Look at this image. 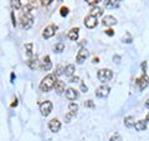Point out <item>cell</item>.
Wrapping results in <instances>:
<instances>
[{"label":"cell","instance_id":"b9f144b4","mask_svg":"<svg viewBox=\"0 0 149 141\" xmlns=\"http://www.w3.org/2000/svg\"><path fill=\"white\" fill-rule=\"evenodd\" d=\"M93 63H100V61H98V58H95V59H93Z\"/></svg>","mask_w":149,"mask_h":141},{"label":"cell","instance_id":"4316f807","mask_svg":"<svg viewBox=\"0 0 149 141\" xmlns=\"http://www.w3.org/2000/svg\"><path fill=\"white\" fill-rule=\"evenodd\" d=\"M60 14H61V16H67V15H68V8L62 6V8H61V11H60Z\"/></svg>","mask_w":149,"mask_h":141},{"label":"cell","instance_id":"6da1fadb","mask_svg":"<svg viewBox=\"0 0 149 141\" xmlns=\"http://www.w3.org/2000/svg\"><path fill=\"white\" fill-rule=\"evenodd\" d=\"M56 82H57V79H56L55 74H49L42 79V81L40 84V90L44 92L50 91L51 89H54L56 86Z\"/></svg>","mask_w":149,"mask_h":141},{"label":"cell","instance_id":"9c48e42d","mask_svg":"<svg viewBox=\"0 0 149 141\" xmlns=\"http://www.w3.org/2000/svg\"><path fill=\"white\" fill-rule=\"evenodd\" d=\"M137 84L139 85V89H141V90H144L149 84V78L147 76V74H143V76L137 79Z\"/></svg>","mask_w":149,"mask_h":141},{"label":"cell","instance_id":"d6a6232c","mask_svg":"<svg viewBox=\"0 0 149 141\" xmlns=\"http://www.w3.org/2000/svg\"><path fill=\"white\" fill-rule=\"evenodd\" d=\"M142 71H143V74L147 73V61H143L142 63Z\"/></svg>","mask_w":149,"mask_h":141},{"label":"cell","instance_id":"7c38bea8","mask_svg":"<svg viewBox=\"0 0 149 141\" xmlns=\"http://www.w3.org/2000/svg\"><path fill=\"white\" fill-rule=\"evenodd\" d=\"M116 23H117V20H116V18L112 16V15H107V16L103 18V20H102V24H103L104 26L116 25Z\"/></svg>","mask_w":149,"mask_h":141},{"label":"cell","instance_id":"e0dca14e","mask_svg":"<svg viewBox=\"0 0 149 141\" xmlns=\"http://www.w3.org/2000/svg\"><path fill=\"white\" fill-rule=\"evenodd\" d=\"M104 6L108 8V9H114V8H118V3L116 0H104Z\"/></svg>","mask_w":149,"mask_h":141},{"label":"cell","instance_id":"5b68a950","mask_svg":"<svg viewBox=\"0 0 149 141\" xmlns=\"http://www.w3.org/2000/svg\"><path fill=\"white\" fill-rule=\"evenodd\" d=\"M40 111L44 116L50 115V112L52 111V102L51 101H44L42 104L40 105Z\"/></svg>","mask_w":149,"mask_h":141},{"label":"cell","instance_id":"484cf974","mask_svg":"<svg viewBox=\"0 0 149 141\" xmlns=\"http://www.w3.org/2000/svg\"><path fill=\"white\" fill-rule=\"evenodd\" d=\"M122 41H123V43H127V44L132 43V36H130L129 32H127V34H125V37H124V36L122 37Z\"/></svg>","mask_w":149,"mask_h":141},{"label":"cell","instance_id":"4fadbf2b","mask_svg":"<svg viewBox=\"0 0 149 141\" xmlns=\"http://www.w3.org/2000/svg\"><path fill=\"white\" fill-rule=\"evenodd\" d=\"M78 31H80V29L78 27H72L71 30L68 31V34H67V37L71 41H76L78 39Z\"/></svg>","mask_w":149,"mask_h":141},{"label":"cell","instance_id":"d6986e66","mask_svg":"<svg viewBox=\"0 0 149 141\" xmlns=\"http://www.w3.org/2000/svg\"><path fill=\"white\" fill-rule=\"evenodd\" d=\"M124 125H125V128H132V126H134L136 125L134 124V117L133 116L124 117Z\"/></svg>","mask_w":149,"mask_h":141},{"label":"cell","instance_id":"d4e9b609","mask_svg":"<svg viewBox=\"0 0 149 141\" xmlns=\"http://www.w3.org/2000/svg\"><path fill=\"white\" fill-rule=\"evenodd\" d=\"M11 6L15 9V10H17V9L21 8V3L20 0H11Z\"/></svg>","mask_w":149,"mask_h":141},{"label":"cell","instance_id":"8d00e7d4","mask_svg":"<svg viewBox=\"0 0 149 141\" xmlns=\"http://www.w3.org/2000/svg\"><path fill=\"white\" fill-rule=\"evenodd\" d=\"M78 81V78L77 76H74V78H71L70 79V82H77Z\"/></svg>","mask_w":149,"mask_h":141},{"label":"cell","instance_id":"ac0fdd59","mask_svg":"<svg viewBox=\"0 0 149 141\" xmlns=\"http://www.w3.org/2000/svg\"><path fill=\"white\" fill-rule=\"evenodd\" d=\"M55 90L57 91V94H61L62 91H65V82L61 81V80H57L56 86H55Z\"/></svg>","mask_w":149,"mask_h":141},{"label":"cell","instance_id":"cb8c5ba5","mask_svg":"<svg viewBox=\"0 0 149 141\" xmlns=\"http://www.w3.org/2000/svg\"><path fill=\"white\" fill-rule=\"evenodd\" d=\"M63 50H65V44L61 43V41L55 45V51L56 53H61V51H63Z\"/></svg>","mask_w":149,"mask_h":141},{"label":"cell","instance_id":"7bdbcfd3","mask_svg":"<svg viewBox=\"0 0 149 141\" xmlns=\"http://www.w3.org/2000/svg\"><path fill=\"white\" fill-rule=\"evenodd\" d=\"M147 121H149V114L147 115Z\"/></svg>","mask_w":149,"mask_h":141},{"label":"cell","instance_id":"e575fe53","mask_svg":"<svg viewBox=\"0 0 149 141\" xmlns=\"http://www.w3.org/2000/svg\"><path fill=\"white\" fill-rule=\"evenodd\" d=\"M41 1H42V5H50L52 0H41Z\"/></svg>","mask_w":149,"mask_h":141},{"label":"cell","instance_id":"4dcf8cb0","mask_svg":"<svg viewBox=\"0 0 149 141\" xmlns=\"http://www.w3.org/2000/svg\"><path fill=\"white\" fill-rule=\"evenodd\" d=\"M85 1H87L90 5H96V4H98V3H101L102 0H85Z\"/></svg>","mask_w":149,"mask_h":141},{"label":"cell","instance_id":"30bf717a","mask_svg":"<svg viewBox=\"0 0 149 141\" xmlns=\"http://www.w3.org/2000/svg\"><path fill=\"white\" fill-rule=\"evenodd\" d=\"M49 128L52 133H57V131H60V129H61V123H60L57 119H52V120H50V123H49Z\"/></svg>","mask_w":149,"mask_h":141},{"label":"cell","instance_id":"74e56055","mask_svg":"<svg viewBox=\"0 0 149 141\" xmlns=\"http://www.w3.org/2000/svg\"><path fill=\"white\" fill-rule=\"evenodd\" d=\"M11 19H13V25L16 26V20H15V18H14V13H11Z\"/></svg>","mask_w":149,"mask_h":141},{"label":"cell","instance_id":"7402d4cb","mask_svg":"<svg viewBox=\"0 0 149 141\" xmlns=\"http://www.w3.org/2000/svg\"><path fill=\"white\" fill-rule=\"evenodd\" d=\"M68 110H70V114H72L74 116L77 114V111H78V105L74 104V102H71V104L68 105Z\"/></svg>","mask_w":149,"mask_h":141},{"label":"cell","instance_id":"d590c367","mask_svg":"<svg viewBox=\"0 0 149 141\" xmlns=\"http://www.w3.org/2000/svg\"><path fill=\"white\" fill-rule=\"evenodd\" d=\"M81 90H82V92H87V86L83 82L81 84Z\"/></svg>","mask_w":149,"mask_h":141},{"label":"cell","instance_id":"8992f818","mask_svg":"<svg viewBox=\"0 0 149 141\" xmlns=\"http://www.w3.org/2000/svg\"><path fill=\"white\" fill-rule=\"evenodd\" d=\"M40 68H41V70H42V71H49V70H51V68H52V63H51V59H50L49 55L44 56V59H42V61H41Z\"/></svg>","mask_w":149,"mask_h":141},{"label":"cell","instance_id":"f1b7e54d","mask_svg":"<svg viewBox=\"0 0 149 141\" xmlns=\"http://www.w3.org/2000/svg\"><path fill=\"white\" fill-rule=\"evenodd\" d=\"M109 141H122V137H120V136H119L118 134H114V135L111 137V140H109Z\"/></svg>","mask_w":149,"mask_h":141},{"label":"cell","instance_id":"2e32d148","mask_svg":"<svg viewBox=\"0 0 149 141\" xmlns=\"http://www.w3.org/2000/svg\"><path fill=\"white\" fill-rule=\"evenodd\" d=\"M74 65H72V64H68L66 68H65V75H66V76H72V75L74 74Z\"/></svg>","mask_w":149,"mask_h":141},{"label":"cell","instance_id":"1f68e13d","mask_svg":"<svg viewBox=\"0 0 149 141\" xmlns=\"http://www.w3.org/2000/svg\"><path fill=\"white\" fill-rule=\"evenodd\" d=\"M85 106H87V107H92V109H95V104L91 101V100H88V101H86L85 102Z\"/></svg>","mask_w":149,"mask_h":141},{"label":"cell","instance_id":"7a4b0ae2","mask_svg":"<svg viewBox=\"0 0 149 141\" xmlns=\"http://www.w3.org/2000/svg\"><path fill=\"white\" fill-rule=\"evenodd\" d=\"M20 21H21V27L25 30H29L30 27L34 24V16L31 15L30 11H24V14L21 15L20 18Z\"/></svg>","mask_w":149,"mask_h":141},{"label":"cell","instance_id":"44dd1931","mask_svg":"<svg viewBox=\"0 0 149 141\" xmlns=\"http://www.w3.org/2000/svg\"><path fill=\"white\" fill-rule=\"evenodd\" d=\"M102 14H103V10L100 8V6H95V8H92V10H91V15L93 16H101Z\"/></svg>","mask_w":149,"mask_h":141},{"label":"cell","instance_id":"f546056e","mask_svg":"<svg viewBox=\"0 0 149 141\" xmlns=\"http://www.w3.org/2000/svg\"><path fill=\"white\" fill-rule=\"evenodd\" d=\"M27 5H29L31 9H34L36 6V0H27Z\"/></svg>","mask_w":149,"mask_h":141},{"label":"cell","instance_id":"8fae6325","mask_svg":"<svg viewBox=\"0 0 149 141\" xmlns=\"http://www.w3.org/2000/svg\"><path fill=\"white\" fill-rule=\"evenodd\" d=\"M87 58H88V51H87L86 49H81L80 51H78L77 56H76V61H77L78 64H82Z\"/></svg>","mask_w":149,"mask_h":141},{"label":"cell","instance_id":"52a82bcc","mask_svg":"<svg viewBox=\"0 0 149 141\" xmlns=\"http://www.w3.org/2000/svg\"><path fill=\"white\" fill-rule=\"evenodd\" d=\"M85 25L87 27H90V29H93V27H96L97 26V18L96 16H93V15H87L85 18Z\"/></svg>","mask_w":149,"mask_h":141},{"label":"cell","instance_id":"83f0119b","mask_svg":"<svg viewBox=\"0 0 149 141\" xmlns=\"http://www.w3.org/2000/svg\"><path fill=\"white\" fill-rule=\"evenodd\" d=\"M62 70L65 71V69L61 66V65H58V66H57V69H56V71H55V75H56V76H60V75L62 74Z\"/></svg>","mask_w":149,"mask_h":141},{"label":"cell","instance_id":"836d02e7","mask_svg":"<svg viewBox=\"0 0 149 141\" xmlns=\"http://www.w3.org/2000/svg\"><path fill=\"white\" fill-rule=\"evenodd\" d=\"M106 34L108 35V36H113L114 35V31L112 30V29H108V30H106Z\"/></svg>","mask_w":149,"mask_h":141},{"label":"cell","instance_id":"277c9868","mask_svg":"<svg viewBox=\"0 0 149 141\" xmlns=\"http://www.w3.org/2000/svg\"><path fill=\"white\" fill-rule=\"evenodd\" d=\"M56 30H57V25H55V24H51L49 26H46L44 32H42V37L44 39H50V37H52L55 35Z\"/></svg>","mask_w":149,"mask_h":141},{"label":"cell","instance_id":"60d3db41","mask_svg":"<svg viewBox=\"0 0 149 141\" xmlns=\"http://www.w3.org/2000/svg\"><path fill=\"white\" fill-rule=\"evenodd\" d=\"M146 107H147V109H149V99L146 101Z\"/></svg>","mask_w":149,"mask_h":141},{"label":"cell","instance_id":"3957f363","mask_svg":"<svg viewBox=\"0 0 149 141\" xmlns=\"http://www.w3.org/2000/svg\"><path fill=\"white\" fill-rule=\"evenodd\" d=\"M97 78H98L101 82H107L113 78V73H112L111 69H101L97 73Z\"/></svg>","mask_w":149,"mask_h":141},{"label":"cell","instance_id":"9a60e30c","mask_svg":"<svg viewBox=\"0 0 149 141\" xmlns=\"http://www.w3.org/2000/svg\"><path fill=\"white\" fill-rule=\"evenodd\" d=\"M134 128H136L137 131H144L147 129V123L144 120H139V121H137V123H136Z\"/></svg>","mask_w":149,"mask_h":141},{"label":"cell","instance_id":"603a6c76","mask_svg":"<svg viewBox=\"0 0 149 141\" xmlns=\"http://www.w3.org/2000/svg\"><path fill=\"white\" fill-rule=\"evenodd\" d=\"M32 48H34V44L32 43H27L25 44V50H26V55L27 56H32Z\"/></svg>","mask_w":149,"mask_h":141},{"label":"cell","instance_id":"5bb4252c","mask_svg":"<svg viewBox=\"0 0 149 141\" xmlns=\"http://www.w3.org/2000/svg\"><path fill=\"white\" fill-rule=\"evenodd\" d=\"M66 97L68 99V100H76V99L78 97V92L74 90V89L70 87L66 90Z\"/></svg>","mask_w":149,"mask_h":141},{"label":"cell","instance_id":"ba28073f","mask_svg":"<svg viewBox=\"0 0 149 141\" xmlns=\"http://www.w3.org/2000/svg\"><path fill=\"white\" fill-rule=\"evenodd\" d=\"M109 91H111V89L108 86H107V85H102V86H100L96 90V96L97 97H106V96H108Z\"/></svg>","mask_w":149,"mask_h":141},{"label":"cell","instance_id":"ab89813d","mask_svg":"<svg viewBox=\"0 0 149 141\" xmlns=\"http://www.w3.org/2000/svg\"><path fill=\"white\" fill-rule=\"evenodd\" d=\"M119 56L118 55H116V56H113V60H116V63H119Z\"/></svg>","mask_w":149,"mask_h":141},{"label":"cell","instance_id":"ffe728a7","mask_svg":"<svg viewBox=\"0 0 149 141\" xmlns=\"http://www.w3.org/2000/svg\"><path fill=\"white\" fill-rule=\"evenodd\" d=\"M27 65H29V68L31 70H35L36 66H37V58H36V56H34V58H30L29 61H27Z\"/></svg>","mask_w":149,"mask_h":141},{"label":"cell","instance_id":"f35d334b","mask_svg":"<svg viewBox=\"0 0 149 141\" xmlns=\"http://www.w3.org/2000/svg\"><path fill=\"white\" fill-rule=\"evenodd\" d=\"M16 105H17V100H16V99H14L13 102H11V107H15Z\"/></svg>","mask_w":149,"mask_h":141}]
</instances>
